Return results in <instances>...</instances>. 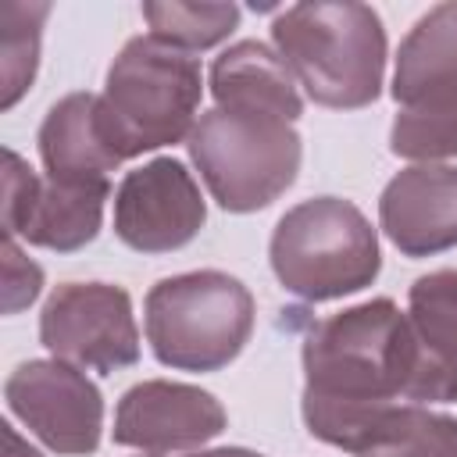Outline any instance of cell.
Masks as SVG:
<instances>
[{
    "label": "cell",
    "instance_id": "5",
    "mask_svg": "<svg viewBox=\"0 0 457 457\" xmlns=\"http://www.w3.org/2000/svg\"><path fill=\"white\" fill-rule=\"evenodd\" d=\"M100 100L121 157L132 161L189 139L200 118L204 71L193 54L175 50L150 32L132 36L111 61Z\"/></svg>",
    "mask_w": 457,
    "mask_h": 457
},
{
    "label": "cell",
    "instance_id": "3",
    "mask_svg": "<svg viewBox=\"0 0 457 457\" xmlns=\"http://www.w3.org/2000/svg\"><path fill=\"white\" fill-rule=\"evenodd\" d=\"M268 261L278 286L311 303L361 293L382 271L378 232L343 196H311L289 207L271 228Z\"/></svg>",
    "mask_w": 457,
    "mask_h": 457
},
{
    "label": "cell",
    "instance_id": "7",
    "mask_svg": "<svg viewBox=\"0 0 457 457\" xmlns=\"http://www.w3.org/2000/svg\"><path fill=\"white\" fill-rule=\"evenodd\" d=\"M39 343L82 371L132 368L139 361L132 296L111 282H61L39 311Z\"/></svg>",
    "mask_w": 457,
    "mask_h": 457
},
{
    "label": "cell",
    "instance_id": "15",
    "mask_svg": "<svg viewBox=\"0 0 457 457\" xmlns=\"http://www.w3.org/2000/svg\"><path fill=\"white\" fill-rule=\"evenodd\" d=\"M207 86H211L214 107H225V111L271 114L282 121H296L303 114V96L293 71L275 54V46L257 39H239L225 46L211 61Z\"/></svg>",
    "mask_w": 457,
    "mask_h": 457
},
{
    "label": "cell",
    "instance_id": "12",
    "mask_svg": "<svg viewBox=\"0 0 457 457\" xmlns=\"http://www.w3.org/2000/svg\"><path fill=\"white\" fill-rule=\"evenodd\" d=\"M378 228L403 257L457 246V164H411L378 196Z\"/></svg>",
    "mask_w": 457,
    "mask_h": 457
},
{
    "label": "cell",
    "instance_id": "21",
    "mask_svg": "<svg viewBox=\"0 0 457 457\" xmlns=\"http://www.w3.org/2000/svg\"><path fill=\"white\" fill-rule=\"evenodd\" d=\"M43 293V268L21 253L14 236H4V311L18 314Z\"/></svg>",
    "mask_w": 457,
    "mask_h": 457
},
{
    "label": "cell",
    "instance_id": "2",
    "mask_svg": "<svg viewBox=\"0 0 457 457\" xmlns=\"http://www.w3.org/2000/svg\"><path fill=\"white\" fill-rule=\"evenodd\" d=\"M271 46L318 107L357 111L382 93L386 25L368 4L307 0L282 7L271 21Z\"/></svg>",
    "mask_w": 457,
    "mask_h": 457
},
{
    "label": "cell",
    "instance_id": "6",
    "mask_svg": "<svg viewBox=\"0 0 457 457\" xmlns=\"http://www.w3.org/2000/svg\"><path fill=\"white\" fill-rule=\"evenodd\" d=\"M186 146L211 200L228 214L275 204L296 182L303 161V139L293 121L225 107L204 111Z\"/></svg>",
    "mask_w": 457,
    "mask_h": 457
},
{
    "label": "cell",
    "instance_id": "9",
    "mask_svg": "<svg viewBox=\"0 0 457 457\" xmlns=\"http://www.w3.org/2000/svg\"><path fill=\"white\" fill-rule=\"evenodd\" d=\"M4 236L57 253H75L100 236L104 207L111 200V179H39L18 150H4Z\"/></svg>",
    "mask_w": 457,
    "mask_h": 457
},
{
    "label": "cell",
    "instance_id": "13",
    "mask_svg": "<svg viewBox=\"0 0 457 457\" xmlns=\"http://www.w3.org/2000/svg\"><path fill=\"white\" fill-rule=\"evenodd\" d=\"M36 143L46 179L57 182H96L125 164L121 146L107 125L100 93L61 96L46 111Z\"/></svg>",
    "mask_w": 457,
    "mask_h": 457
},
{
    "label": "cell",
    "instance_id": "17",
    "mask_svg": "<svg viewBox=\"0 0 457 457\" xmlns=\"http://www.w3.org/2000/svg\"><path fill=\"white\" fill-rule=\"evenodd\" d=\"M353 457H457V418L425 403H393L371 418Z\"/></svg>",
    "mask_w": 457,
    "mask_h": 457
},
{
    "label": "cell",
    "instance_id": "10",
    "mask_svg": "<svg viewBox=\"0 0 457 457\" xmlns=\"http://www.w3.org/2000/svg\"><path fill=\"white\" fill-rule=\"evenodd\" d=\"M207 200L179 157H154L114 189V236L136 253H171L200 236Z\"/></svg>",
    "mask_w": 457,
    "mask_h": 457
},
{
    "label": "cell",
    "instance_id": "19",
    "mask_svg": "<svg viewBox=\"0 0 457 457\" xmlns=\"http://www.w3.org/2000/svg\"><path fill=\"white\" fill-rule=\"evenodd\" d=\"M143 18L150 25V36L196 54L225 43L239 29V4H182V0H164V4H143Z\"/></svg>",
    "mask_w": 457,
    "mask_h": 457
},
{
    "label": "cell",
    "instance_id": "20",
    "mask_svg": "<svg viewBox=\"0 0 457 457\" xmlns=\"http://www.w3.org/2000/svg\"><path fill=\"white\" fill-rule=\"evenodd\" d=\"M389 150L414 164L457 161V100L400 107L389 125Z\"/></svg>",
    "mask_w": 457,
    "mask_h": 457
},
{
    "label": "cell",
    "instance_id": "14",
    "mask_svg": "<svg viewBox=\"0 0 457 457\" xmlns=\"http://www.w3.org/2000/svg\"><path fill=\"white\" fill-rule=\"evenodd\" d=\"M407 321L418 346L414 403L457 400V268H439L411 282Z\"/></svg>",
    "mask_w": 457,
    "mask_h": 457
},
{
    "label": "cell",
    "instance_id": "18",
    "mask_svg": "<svg viewBox=\"0 0 457 457\" xmlns=\"http://www.w3.org/2000/svg\"><path fill=\"white\" fill-rule=\"evenodd\" d=\"M50 14V4H21L4 0L0 4V107L11 111L36 82L39 71V39L43 21Z\"/></svg>",
    "mask_w": 457,
    "mask_h": 457
},
{
    "label": "cell",
    "instance_id": "11",
    "mask_svg": "<svg viewBox=\"0 0 457 457\" xmlns=\"http://www.w3.org/2000/svg\"><path fill=\"white\" fill-rule=\"evenodd\" d=\"M228 425L221 400L200 386L171 378H143L129 386L114 407L111 439L139 453H179L200 450L218 439Z\"/></svg>",
    "mask_w": 457,
    "mask_h": 457
},
{
    "label": "cell",
    "instance_id": "1",
    "mask_svg": "<svg viewBox=\"0 0 457 457\" xmlns=\"http://www.w3.org/2000/svg\"><path fill=\"white\" fill-rule=\"evenodd\" d=\"M300 414L314 439L353 453L371 418L393 403H414L418 346L407 311L375 296L321 318L300 350Z\"/></svg>",
    "mask_w": 457,
    "mask_h": 457
},
{
    "label": "cell",
    "instance_id": "4",
    "mask_svg": "<svg viewBox=\"0 0 457 457\" xmlns=\"http://www.w3.org/2000/svg\"><path fill=\"white\" fill-rule=\"evenodd\" d=\"M253 293L228 271L200 268L161 278L143 300V332L171 371H221L253 332Z\"/></svg>",
    "mask_w": 457,
    "mask_h": 457
},
{
    "label": "cell",
    "instance_id": "16",
    "mask_svg": "<svg viewBox=\"0 0 457 457\" xmlns=\"http://www.w3.org/2000/svg\"><path fill=\"white\" fill-rule=\"evenodd\" d=\"M389 93L400 107L457 100V0L428 7L407 29L396 46Z\"/></svg>",
    "mask_w": 457,
    "mask_h": 457
},
{
    "label": "cell",
    "instance_id": "22",
    "mask_svg": "<svg viewBox=\"0 0 457 457\" xmlns=\"http://www.w3.org/2000/svg\"><path fill=\"white\" fill-rule=\"evenodd\" d=\"M0 428H4V446H7V457H43L36 446H29V443H25V439L14 432V425H11V421H4Z\"/></svg>",
    "mask_w": 457,
    "mask_h": 457
},
{
    "label": "cell",
    "instance_id": "24",
    "mask_svg": "<svg viewBox=\"0 0 457 457\" xmlns=\"http://www.w3.org/2000/svg\"><path fill=\"white\" fill-rule=\"evenodd\" d=\"M146 457H154V453H146Z\"/></svg>",
    "mask_w": 457,
    "mask_h": 457
},
{
    "label": "cell",
    "instance_id": "8",
    "mask_svg": "<svg viewBox=\"0 0 457 457\" xmlns=\"http://www.w3.org/2000/svg\"><path fill=\"white\" fill-rule=\"evenodd\" d=\"M4 400L46 450L61 457L96 453L104 436V396L82 368L61 357L25 361L7 375Z\"/></svg>",
    "mask_w": 457,
    "mask_h": 457
},
{
    "label": "cell",
    "instance_id": "23",
    "mask_svg": "<svg viewBox=\"0 0 457 457\" xmlns=\"http://www.w3.org/2000/svg\"><path fill=\"white\" fill-rule=\"evenodd\" d=\"M189 457H264V453L246 450V446H214V450H196Z\"/></svg>",
    "mask_w": 457,
    "mask_h": 457
}]
</instances>
